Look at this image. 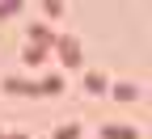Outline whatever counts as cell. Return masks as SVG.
Listing matches in <instances>:
<instances>
[{
    "instance_id": "cell-1",
    "label": "cell",
    "mask_w": 152,
    "mask_h": 139,
    "mask_svg": "<svg viewBox=\"0 0 152 139\" xmlns=\"http://www.w3.org/2000/svg\"><path fill=\"white\" fill-rule=\"evenodd\" d=\"M55 42H59V59H64V68H80V63H85V59H80V47H76L72 34H55Z\"/></svg>"
},
{
    "instance_id": "cell-2",
    "label": "cell",
    "mask_w": 152,
    "mask_h": 139,
    "mask_svg": "<svg viewBox=\"0 0 152 139\" xmlns=\"http://www.w3.org/2000/svg\"><path fill=\"white\" fill-rule=\"evenodd\" d=\"M34 93H47V97L64 93V72H51V76H42V80L34 84Z\"/></svg>"
},
{
    "instance_id": "cell-3",
    "label": "cell",
    "mask_w": 152,
    "mask_h": 139,
    "mask_svg": "<svg viewBox=\"0 0 152 139\" xmlns=\"http://www.w3.org/2000/svg\"><path fill=\"white\" fill-rule=\"evenodd\" d=\"M110 93L118 97V101H135V97H140V84H131V80H123V84H114Z\"/></svg>"
},
{
    "instance_id": "cell-4",
    "label": "cell",
    "mask_w": 152,
    "mask_h": 139,
    "mask_svg": "<svg viewBox=\"0 0 152 139\" xmlns=\"http://www.w3.org/2000/svg\"><path fill=\"white\" fill-rule=\"evenodd\" d=\"M4 93H21V97H30L34 84H30V80H17V76H4Z\"/></svg>"
},
{
    "instance_id": "cell-5",
    "label": "cell",
    "mask_w": 152,
    "mask_h": 139,
    "mask_svg": "<svg viewBox=\"0 0 152 139\" xmlns=\"http://www.w3.org/2000/svg\"><path fill=\"white\" fill-rule=\"evenodd\" d=\"M85 84H89V89H97V93H102V89H106V76H102V72H89V76H85Z\"/></svg>"
}]
</instances>
